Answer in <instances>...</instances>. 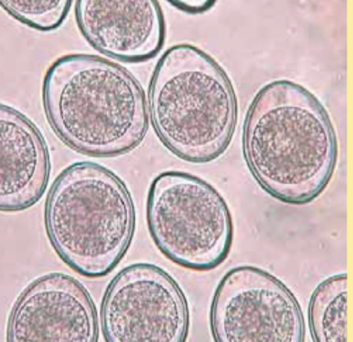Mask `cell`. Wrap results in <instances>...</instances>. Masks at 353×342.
<instances>
[{"mask_svg": "<svg viewBox=\"0 0 353 342\" xmlns=\"http://www.w3.org/2000/svg\"><path fill=\"white\" fill-rule=\"evenodd\" d=\"M244 159L256 181L282 202L304 205L327 187L337 161L336 134L328 112L302 85H265L247 111Z\"/></svg>", "mask_w": 353, "mask_h": 342, "instance_id": "obj_1", "label": "cell"}, {"mask_svg": "<svg viewBox=\"0 0 353 342\" xmlns=\"http://www.w3.org/2000/svg\"><path fill=\"white\" fill-rule=\"evenodd\" d=\"M43 102L57 137L92 157L130 152L148 131L142 85L125 67L99 56L59 58L44 77Z\"/></svg>", "mask_w": 353, "mask_h": 342, "instance_id": "obj_2", "label": "cell"}, {"mask_svg": "<svg viewBox=\"0 0 353 342\" xmlns=\"http://www.w3.org/2000/svg\"><path fill=\"white\" fill-rule=\"evenodd\" d=\"M148 109L161 143L182 160L207 163L228 150L238 103L228 73L190 44L168 49L149 86Z\"/></svg>", "mask_w": 353, "mask_h": 342, "instance_id": "obj_3", "label": "cell"}, {"mask_svg": "<svg viewBox=\"0 0 353 342\" xmlns=\"http://www.w3.org/2000/svg\"><path fill=\"white\" fill-rule=\"evenodd\" d=\"M46 231L56 252L88 278L107 275L132 243L134 205L125 183L90 161L70 165L47 197Z\"/></svg>", "mask_w": 353, "mask_h": 342, "instance_id": "obj_4", "label": "cell"}, {"mask_svg": "<svg viewBox=\"0 0 353 342\" xmlns=\"http://www.w3.org/2000/svg\"><path fill=\"white\" fill-rule=\"evenodd\" d=\"M147 221L156 245L182 267L213 270L230 252L234 226L228 203L213 185L191 174L168 171L156 177Z\"/></svg>", "mask_w": 353, "mask_h": 342, "instance_id": "obj_5", "label": "cell"}, {"mask_svg": "<svg viewBox=\"0 0 353 342\" xmlns=\"http://www.w3.org/2000/svg\"><path fill=\"white\" fill-rule=\"evenodd\" d=\"M217 342H303L304 318L292 292L261 268L238 267L221 280L211 309Z\"/></svg>", "mask_w": 353, "mask_h": 342, "instance_id": "obj_6", "label": "cell"}, {"mask_svg": "<svg viewBox=\"0 0 353 342\" xmlns=\"http://www.w3.org/2000/svg\"><path fill=\"white\" fill-rule=\"evenodd\" d=\"M102 329L108 342H183L190 312L183 291L161 268L134 264L105 291Z\"/></svg>", "mask_w": 353, "mask_h": 342, "instance_id": "obj_7", "label": "cell"}, {"mask_svg": "<svg viewBox=\"0 0 353 342\" xmlns=\"http://www.w3.org/2000/svg\"><path fill=\"white\" fill-rule=\"evenodd\" d=\"M96 306L72 276L48 274L28 285L17 299L8 325L10 342H97Z\"/></svg>", "mask_w": 353, "mask_h": 342, "instance_id": "obj_8", "label": "cell"}, {"mask_svg": "<svg viewBox=\"0 0 353 342\" xmlns=\"http://www.w3.org/2000/svg\"><path fill=\"white\" fill-rule=\"evenodd\" d=\"M76 20L91 46L122 63L151 60L164 46L165 22L154 0H79Z\"/></svg>", "mask_w": 353, "mask_h": 342, "instance_id": "obj_9", "label": "cell"}, {"mask_svg": "<svg viewBox=\"0 0 353 342\" xmlns=\"http://www.w3.org/2000/svg\"><path fill=\"white\" fill-rule=\"evenodd\" d=\"M0 209L21 211L43 197L51 161L39 129L21 112L0 108Z\"/></svg>", "mask_w": 353, "mask_h": 342, "instance_id": "obj_10", "label": "cell"}, {"mask_svg": "<svg viewBox=\"0 0 353 342\" xmlns=\"http://www.w3.org/2000/svg\"><path fill=\"white\" fill-rule=\"evenodd\" d=\"M309 326L316 342L348 341V279L339 274L325 279L312 294Z\"/></svg>", "mask_w": 353, "mask_h": 342, "instance_id": "obj_11", "label": "cell"}, {"mask_svg": "<svg viewBox=\"0 0 353 342\" xmlns=\"http://www.w3.org/2000/svg\"><path fill=\"white\" fill-rule=\"evenodd\" d=\"M72 1L68 0H1L0 5L19 22L37 30L54 31L63 25Z\"/></svg>", "mask_w": 353, "mask_h": 342, "instance_id": "obj_12", "label": "cell"}, {"mask_svg": "<svg viewBox=\"0 0 353 342\" xmlns=\"http://www.w3.org/2000/svg\"><path fill=\"white\" fill-rule=\"evenodd\" d=\"M170 3L188 14L203 13L210 10L214 4V2L212 1H170Z\"/></svg>", "mask_w": 353, "mask_h": 342, "instance_id": "obj_13", "label": "cell"}]
</instances>
